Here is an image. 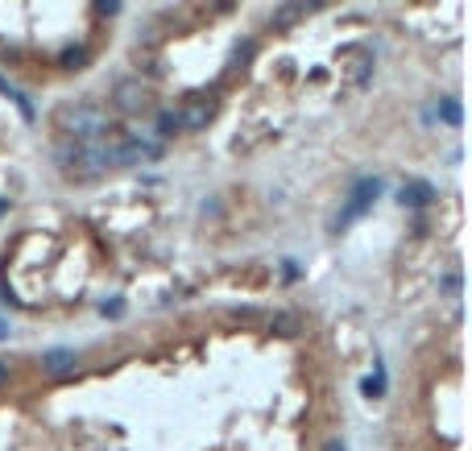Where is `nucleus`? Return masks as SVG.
Instances as JSON below:
<instances>
[{
  "instance_id": "obj_5",
  "label": "nucleus",
  "mask_w": 472,
  "mask_h": 451,
  "mask_svg": "<svg viewBox=\"0 0 472 451\" xmlns=\"http://www.w3.org/2000/svg\"><path fill=\"white\" fill-rule=\"evenodd\" d=\"M41 369H46L50 377H66V373L79 369V352H75V348H50V352L41 356Z\"/></svg>"
},
{
  "instance_id": "obj_14",
  "label": "nucleus",
  "mask_w": 472,
  "mask_h": 451,
  "mask_svg": "<svg viewBox=\"0 0 472 451\" xmlns=\"http://www.w3.org/2000/svg\"><path fill=\"white\" fill-rule=\"evenodd\" d=\"M274 332H278V336H294V332H299L294 315H278V319H274Z\"/></svg>"
},
{
  "instance_id": "obj_12",
  "label": "nucleus",
  "mask_w": 472,
  "mask_h": 451,
  "mask_svg": "<svg viewBox=\"0 0 472 451\" xmlns=\"http://www.w3.org/2000/svg\"><path fill=\"white\" fill-rule=\"evenodd\" d=\"M361 390H365V398H381V394H386V373L377 369L373 377H365V385H361Z\"/></svg>"
},
{
  "instance_id": "obj_18",
  "label": "nucleus",
  "mask_w": 472,
  "mask_h": 451,
  "mask_svg": "<svg viewBox=\"0 0 472 451\" xmlns=\"http://www.w3.org/2000/svg\"><path fill=\"white\" fill-rule=\"evenodd\" d=\"M323 451H344V443H336V439H332V443H328Z\"/></svg>"
},
{
  "instance_id": "obj_7",
  "label": "nucleus",
  "mask_w": 472,
  "mask_h": 451,
  "mask_svg": "<svg viewBox=\"0 0 472 451\" xmlns=\"http://www.w3.org/2000/svg\"><path fill=\"white\" fill-rule=\"evenodd\" d=\"M435 199V186L431 182H406L402 191H398V203L402 207H427Z\"/></svg>"
},
{
  "instance_id": "obj_6",
  "label": "nucleus",
  "mask_w": 472,
  "mask_h": 451,
  "mask_svg": "<svg viewBox=\"0 0 472 451\" xmlns=\"http://www.w3.org/2000/svg\"><path fill=\"white\" fill-rule=\"evenodd\" d=\"M211 112H216V104H211V99H187V108H178L182 128H207Z\"/></svg>"
},
{
  "instance_id": "obj_17",
  "label": "nucleus",
  "mask_w": 472,
  "mask_h": 451,
  "mask_svg": "<svg viewBox=\"0 0 472 451\" xmlns=\"http://www.w3.org/2000/svg\"><path fill=\"white\" fill-rule=\"evenodd\" d=\"M444 290H448V294H460V274H448V278H444Z\"/></svg>"
},
{
  "instance_id": "obj_3",
  "label": "nucleus",
  "mask_w": 472,
  "mask_h": 451,
  "mask_svg": "<svg viewBox=\"0 0 472 451\" xmlns=\"http://www.w3.org/2000/svg\"><path fill=\"white\" fill-rule=\"evenodd\" d=\"M112 104L120 108V112H145V108H153V91L145 87V83H137V79H120L116 87H112Z\"/></svg>"
},
{
  "instance_id": "obj_19",
  "label": "nucleus",
  "mask_w": 472,
  "mask_h": 451,
  "mask_svg": "<svg viewBox=\"0 0 472 451\" xmlns=\"http://www.w3.org/2000/svg\"><path fill=\"white\" fill-rule=\"evenodd\" d=\"M4 381H8V369H4V365H0V385H4Z\"/></svg>"
},
{
  "instance_id": "obj_13",
  "label": "nucleus",
  "mask_w": 472,
  "mask_h": 451,
  "mask_svg": "<svg viewBox=\"0 0 472 451\" xmlns=\"http://www.w3.org/2000/svg\"><path fill=\"white\" fill-rule=\"evenodd\" d=\"M62 66H66V70H79V66H87V50H83V46L66 50V54H62Z\"/></svg>"
},
{
  "instance_id": "obj_9",
  "label": "nucleus",
  "mask_w": 472,
  "mask_h": 451,
  "mask_svg": "<svg viewBox=\"0 0 472 451\" xmlns=\"http://www.w3.org/2000/svg\"><path fill=\"white\" fill-rule=\"evenodd\" d=\"M440 116H444V124H464L460 99H456V95H444V99H440Z\"/></svg>"
},
{
  "instance_id": "obj_16",
  "label": "nucleus",
  "mask_w": 472,
  "mask_h": 451,
  "mask_svg": "<svg viewBox=\"0 0 472 451\" xmlns=\"http://www.w3.org/2000/svg\"><path fill=\"white\" fill-rule=\"evenodd\" d=\"M95 12H100V17H112V12H120V4H116V0H100Z\"/></svg>"
},
{
  "instance_id": "obj_2",
  "label": "nucleus",
  "mask_w": 472,
  "mask_h": 451,
  "mask_svg": "<svg viewBox=\"0 0 472 451\" xmlns=\"http://www.w3.org/2000/svg\"><path fill=\"white\" fill-rule=\"evenodd\" d=\"M54 157H58V166H62L70 178H100V174H104V166L95 162L91 145H83V141H58Z\"/></svg>"
},
{
  "instance_id": "obj_4",
  "label": "nucleus",
  "mask_w": 472,
  "mask_h": 451,
  "mask_svg": "<svg viewBox=\"0 0 472 451\" xmlns=\"http://www.w3.org/2000/svg\"><path fill=\"white\" fill-rule=\"evenodd\" d=\"M381 195V178H361L357 186H352V195H348V207L340 211V220H336V228H344L352 215H361L365 207H373V199Z\"/></svg>"
},
{
  "instance_id": "obj_1",
  "label": "nucleus",
  "mask_w": 472,
  "mask_h": 451,
  "mask_svg": "<svg viewBox=\"0 0 472 451\" xmlns=\"http://www.w3.org/2000/svg\"><path fill=\"white\" fill-rule=\"evenodd\" d=\"M58 124H62V133H66V141L75 137V141H87L91 133H100L104 128V112L95 108V104H66V108H58Z\"/></svg>"
},
{
  "instance_id": "obj_10",
  "label": "nucleus",
  "mask_w": 472,
  "mask_h": 451,
  "mask_svg": "<svg viewBox=\"0 0 472 451\" xmlns=\"http://www.w3.org/2000/svg\"><path fill=\"white\" fill-rule=\"evenodd\" d=\"M307 8H311V4H278V8H274V21H278V25H294V17H307Z\"/></svg>"
},
{
  "instance_id": "obj_11",
  "label": "nucleus",
  "mask_w": 472,
  "mask_h": 451,
  "mask_svg": "<svg viewBox=\"0 0 472 451\" xmlns=\"http://www.w3.org/2000/svg\"><path fill=\"white\" fill-rule=\"evenodd\" d=\"M158 133H162V137L182 133V116H178V108H174V112H158Z\"/></svg>"
},
{
  "instance_id": "obj_8",
  "label": "nucleus",
  "mask_w": 472,
  "mask_h": 451,
  "mask_svg": "<svg viewBox=\"0 0 472 451\" xmlns=\"http://www.w3.org/2000/svg\"><path fill=\"white\" fill-rule=\"evenodd\" d=\"M373 75V58L365 50H352V83H369Z\"/></svg>"
},
{
  "instance_id": "obj_15",
  "label": "nucleus",
  "mask_w": 472,
  "mask_h": 451,
  "mask_svg": "<svg viewBox=\"0 0 472 451\" xmlns=\"http://www.w3.org/2000/svg\"><path fill=\"white\" fill-rule=\"evenodd\" d=\"M104 315H112V319L124 315V298H108V303H104Z\"/></svg>"
},
{
  "instance_id": "obj_20",
  "label": "nucleus",
  "mask_w": 472,
  "mask_h": 451,
  "mask_svg": "<svg viewBox=\"0 0 472 451\" xmlns=\"http://www.w3.org/2000/svg\"><path fill=\"white\" fill-rule=\"evenodd\" d=\"M4 207H8V203H4V199H0V211H4Z\"/></svg>"
}]
</instances>
